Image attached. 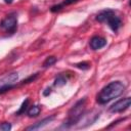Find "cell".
Returning a JSON list of instances; mask_svg holds the SVG:
<instances>
[{
  "mask_svg": "<svg viewBox=\"0 0 131 131\" xmlns=\"http://www.w3.org/2000/svg\"><path fill=\"white\" fill-rule=\"evenodd\" d=\"M89 44L93 50H98V49H101L102 47H104L106 45V40L100 36H94L90 39Z\"/></svg>",
  "mask_w": 131,
  "mask_h": 131,
  "instance_id": "7",
  "label": "cell"
},
{
  "mask_svg": "<svg viewBox=\"0 0 131 131\" xmlns=\"http://www.w3.org/2000/svg\"><path fill=\"white\" fill-rule=\"evenodd\" d=\"M40 112H41V106L40 105H32L27 111V114L30 118H33V117H37L40 114Z\"/></svg>",
  "mask_w": 131,
  "mask_h": 131,
  "instance_id": "11",
  "label": "cell"
},
{
  "mask_svg": "<svg viewBox=\"0 0 131 131\" xmlns=\"http://www.w3.org/2000/svg\"><path fill=\"white\" fill-rule=\"evenodd\" d=\"M99 117V113L95 112V111H91L88 113H83V115L81 116V118L79 119V121L77 122V124H79V128H83L86 127L88 125H91L93 122L96 121V119Z\"/></svg>",
  "mask_w": 131,
  "mask_h": 131,
  "instance_id": "5",
  "label": "cell"
},
{
  "mask_svg": "<svg viewBox=\"0 0 131 131\" xmlns=\"http://www.w3.org/2000/svg\"><path fill=\"white\" fill-rule=\"evenodd\" d=\"M96 20H98L99 23H106L114 32H117L122 25L121 18L117 16L115 12L111 9H105L100 11L96 16Z\"/></svg>",
  "mask_w": 131,
  "mask_h": 131,
  "instance_id": "3",
  "label": "cell"
},
{
  "mask_svg": "<svg viewBox=\"0 0 131 131\" xmlns=\"http://www.w3.org/2000/svg\"><path fill=\"white\" fill-rule=\"evenodd\" d=\"M17 27V17L15 13L8 14L5 18H3L0 23V28L4 29L8 33H14Z\"/></svg>",
  "mask_w": 131,
  "mask_h": 131,
  "instance_id": "4",
  "label": "cell"
},
{
  "mask_svg": "<svg viewBox=\"0 0 131 131\" xmlns=\"http://www.w3.org/2000/svg\"><path fill=\"white\" fill-rule=\"evenodd\" d=\"M54 118H55V116H54V115H52V116H50V117H47V118H45V119H43V120H41V121H39V122L35 123L34 125H31V126L27 127V128H26V130H39V129L43 128L44 126L48 125L51 121H53V120H54Z\"/></svg>",
  "mask_w": 131,
  "mask_h": 131,
  "instance_id": "8",
  "label": "cell"
},
{
  "mask_svg": "<svg viewBox=\"0 0 131 131\" xmlns=\"http://www.w3.org/2000/svg\"><path fill=\"white\" fill-rule=\"evenodd\" d=\"M4 1H5V3H7V4L12 3V0H4Z\"/></svg>",
  "mask_w": 131,
  "mask_h": 131,
  "instance_id": "18",
  "label": "cell"
},
{
  "mask_svg": "<svg viewBox=\"0 0 131 131\" xmlns=\"http://www.w3.org/2000/svg\"><path fill=\"white\" fill-rule=\"evenodd\" d=\"M0 129L3 130V131H8V130L11 129V124L8 123V122H4L0 125Z\"/></svg>",
  "mask_w": 131,
  "mask_h": 131,
  "instance_id": "16",
  "label": "cell"
},
{
  "mask_svg": "<svg viewBox=\"0 0 131 131\" xmlns=\"http://www.w3.org/2000/svg\"><path fill=\"white\" fill-rule=\"evenodd\" d=\"M17 79H18V74L15 73V72L10 73V74H6V75H4L3 77L0 78V86H3V85H11Z\"/></svg>",
  "mask_w": 131,
  "mask_h": 131,
  "instance_id": "9",
  "label": "cell"
},
{
  "mask_svg": "<svg viewBox=\"0 0 131 131\" xmlns=\"http://www.w3.org/2000/svg\"><path fill=\"white\" fill-rule=\"evenodd\" d=\"M131 104V98L130 97H125L123 99L118 100L117 102H115L112 106H110V112L112 113H123L126 110L129 108Z\"/></svg>",
  "mask_w": 131,
  "mask_h": 131,
  "instance_id": "6",
  "label": "cell"
},
{
  "mask_svg": "<svg viewBox=\"0 0 131 131\" xmlns=\"http://www.w3.org/2000/svg\"><path fill=\"white\" fill-rule=\"evenodd\" d=\"M50 92H51V91H50V88H47L46 91L43 92V95H44V96H47L48 94H50Z\"/></svg>",
  "mask_w": 131,
  "mask_h": 131,
  "instance_id": "17",
  "label": "cell"
},
{
  "mask_svg": "<svg viewBox=\"0 0 131 131\" xmlns=\"http://www.w3.org/2000/svg\"><path fill=\"white\" fill-rule=\"evenodd\" d=\"M125 90V85L121 81H113L104 86L96 95V101L99 104H105L120 96Z\"/></svg>",
  "mask_w": 131,
  "mask_h": 131,
  "instance_id": "1",
  "label": "cell"
},
{
  "mask_svg": "<svg viewBox=\"0 0 131 131\" xmlns=\"http://www.w3.org/2000/svg\"><path fill=\"white\" fill-rule=\"evenodd\" d=\"M28 105H29V98H27V99H25V100H24V102L21 103V105H20L19 110L15 113V115L20 116L21 114H25V112H26V111H27V108H28Z\"/></svg>",
  "mask_w": 131,
  "mask_h": 131,
  "instance_id": "13",
  "label": "cell"
},
{
  "mask_svg": "<svg viewBox=\"0 0 131 131\" xmlns=\"http://www.w3.org/2000/svg\"><path fill=\"white\" fill-rule=\"evenodd\" d=\"M56 62V57L54 56H48L44 62H43V68H48V67H51L52 64H54Z\"/></svg>",
  "mask_w": 131,
  "mask_h": 131,
  "instance_id": "14",
  "label": "cell"
},
{
  "mask_svg": "<svg viewBox=\"0 0 131 131\" xmlns=\"http://www.w3.org/2000/svg\"><path fill=\"white\" fill-rule=\"evenodd\" d=\"M85 103H86V98H82V99H80L79 101L76 102V104L69 111L68 120L66 121L63 127L70 128V127H73L77 124V122L79 121V119L81 118V116L84 113Z\"/></svg>",
  "mask_w": 131,
  "mask_h": 131,
  "instance_id": "2",
  "label": "cell"
},
{
  "mask_svg": "<svg viewBox=\"0 0 131 131\" xmlns=\"http://www.w3.org/2000/svg\"><path fill=\"white\" fill-rule=\"evenodd\" d=\"M76 68L78 69H81V70H88L90 68V63L87 62V61H83V62H79V63H76L75 64Z\"/></svg>",
  "mask_w": 131,
  "mask_h": 131,
  "instance_id": "15",
  "label": "cell"
},
{
  "mask_svg": "<svg viewBox=\"0 0 131 131\" xmlns=\"http://www.w3.org/2000/svg\"><path fill=\"white\" fill-rule=\"evenodd\" d=\"M67 83V78L63 75H58L54 80V86H63Z\"/></svg>",
  "mask_w": 131,
  "mask_h": 131,
  "instance_id": "12",
  "label": "cell"
},
{
  "mask_svg": "<svg viewBox=\"0 0 131 131\" xmlns=\"http://www.w3.org/2000/svg\"><path fill=\"white\" fill-rule=\"evenodd\" d=\"M78 1H79V0H64V1H62L60 4H56V5L52 6V7L50 8V10H51V12H56V11H59L63 6L71 5V4L76 3V2H78Z\"/></svg>",
  "mask_w": 131,
  "mask_h": 131,
  "instance_id": "10",
  "label": "cell"
}]
</instances>
